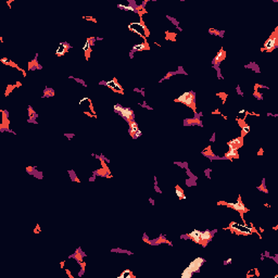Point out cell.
Segmentation results:
<instances>
[{
  "label": "cell",
  "mask_w": 278,
  "mask_h": 278,
  "mask_svg": "<svg viewBox=\"0 0 278 278\" xmlns=\"http://www.w3.org/2000/svg\"><path fill=\"white\" fill-rule=\"evenodd\" d=\"M114 110L116 112H118L120 115H122L124 119H127V120H129L131 116H133V111H131L130 109H128V108H123V107H121V105H119V104H116L115 107H114Z\"/></svg>",
  "instance_id": "obj_1"
},
{
  "label": "cell",
  "mask_w": 278,
  "mask_h": 278,
  "mask_svg": "<svg viewBox=\"0 0 278 278\" xmlns=\"http://www.w3.org/2000/svg\"><path fill=\"white\" fill-rule=\"evenodd\" d=\"M177 101L184 102V103L187 104L188 107H191V105H193V102H194V96H193L192 92H185L181 97H179L177 99Z\"/></svg>",
  "instance_id": "obj_2"
},
{
  "label": "cell",
  "mask_w": 278,
  "mask_h": 278,
  "mask_svg": "<svg viewBox=\"0 0 278 278\" xmlns=\"http://www.w3.org/2000/svg\"><path fill=\"white\" fill-rule=\"evenodd\" d=\"M276 46H277V37H276V35L274 34V36H272V37H270L269 39L266 40L265 45H264V48H265L266 50L270 51V50H273Z\"/></svg>",
  "instance_id": "obj_3"
},
{
  "label": "cell",
  "mask_w": 278,
  "mask_h": 278,
  "mask_svg": "<svg viewBox=\"0 0 278 278\" xmlns=\"http://www.w3.org/2000/svg\"><path fill=\"white\" fill-rule=\"evenodd\" d=\"M204 262V260L203 259H201V258H198V259H196L194 261H192L191 262V264L189 265V269L191 270V272L193 273V272H196V270H198L199 268H200V266L202 265V263Z\"/></svg>",
  "instance_id": "obj_4"
},
{
  "label": "cell",
  "mask_w": 278,
  "mask_h": 278,
  "mask_svg": "<svg viewBox=\"0 0 278 278\" xmlns=\"http://www.w3.org/2000/svg\"><path fill=\"white\" fill-rule=\"evenodd\" d=\"M201 232H202V231L193 230L191 233H189V237L191 238L193 241H196L197 243H202V240H201Z\"/></svg>",
  "instance_id": "obj_5"
},
{
  "label": "cell",
  "mask_w": 278,
  "mask_h": 278,
  "mask_svg": "<svg viewBox=\"0 0 278 278\" xmlns=\"http://www.w3.org/2000/svg\"><path fill=\"white\" fill-rule=\"evenodd\" d=\"M241 143H242V139H241V138H237V139H233V140L229 141L228 142V146H229L230 149L237 150L240 147V146H241Z\"/></svg>",
  "instance_id": "obj_6"
},
{
  "label": "cell",
  "mask_w": 278,
  "mask_h": 278,
  "mask_svg": "<svg viewBox=\"0 0 278 278\" xmlns=\"http://www.w3.org/2000/svg\"><path fill=\"white\" fill-rule=\"evenodd\" d=\"M138 130H139V129H138V125L136 124V122H134V121H129V133L134 136Z\"/></svg>",
  "instance_id": "obj_7"
},
{
  "label": "cell",
  "mask_w": 278,
  "mask_h": 278,
  "mask_svg": "<svg viewBox=\"0 0 278 278\" xmlns=\"http://www.w3.org/2000/svg\"><path fill=\"white\" fill-rule=\"evenodd\" d=\"M227 205H228V207H232V208L235 209V210H238V211H246V208H244V205H243L242 203H241V201H240V200H239V201H238L236 204H230V203H229V204H227Z\"/></svg>",
  "instance_id": "obj_8"
},
{
  "label": "cell",
  "mask_w": 278,
  "mask_h": 278,
  "mask_svg": "<svg viewBox=\"0 0 278 278\" xmlns=\"http://www.w3.org/2000/svg\"><path fill=\"white\" fill-rule=\"evenodd\" d=\"M210 238H211V232L209 230H205V231H202L201 232V240H202V242L209 240Z\"/></svg>",
  "instance_id": "obj_9"
},
{
  "label": "cell",
  "mask_w": 278,
  "mask_h": 278,
  "mask_svg": "<svg viewBox=\"0 0 278 278\" xmlns=\"http://www.w3.org/2000/svg\"><path fill=\"white\" fill-rule=\"evenodd\" d=\"M224 57H225V52H224V50H221L219 51V53L215 57V59H214V63H217V62H221L223 59H224Z\"/></svg>",
  "instance_id": "obj_10"
},
{
  "label": "cell",
  "mask_w": 278,
  "mask_h": 278,
  "mask_svg": "<svg viewBox=\"0 0 278 278\" xmlns=\"http://www.w3.org/2000/svg\"><path fill=\"white\" fill-rule=\"evenodd\" d=\"M226 157H227V158H237L238 157L237 150H235V149H229V151L226 153Z\"/></svg>",
  "instance_id": "obj_11"
},
{
  "label": "cell",
  "mask_w": 278,
  "mask_h": 278,
  "mask_svg": "<svg viewBox=\"0 0 278 278\" xmlns=\"http://www.w3.org/2000/svg\"><path fill=\"white\" fill-rule=\"evenodd\" d=\"M107 85H108V86H111V88H119V89H122V87H121L118 83H116V80H115V79L111 80V82H108Z\"/></svg>",
  "instance_id": "obj_12"
},
{
  "label": "cell",
  "mask_w": 278,
  "mask_h": 278,
  "mask_svg": "<svg viewBox=\"0 0 278 278\" xmlns=\"http://www.w3.org/2000/svg\"><path fill=\"white\" fill-rule=\"evenodd\" d=\"M68 49V46L65 45V43H61V46H60V48L58 49V51H57V53L58 54H64V52H65V50Z\"/></svg>",
  "instance_id": "obj_13"
},
{
  "label": "cell",
  "mask_w": 278,
  "mask_h": 278,
  "mask_svg": "<svg viewBox=\"0 0 278 278\" xmlns=\"http://www.w3.org/2000/svg\"><path fill=\"white\" fill-rule=\"evenodd\" d=\"M191 275H192V272H191V270H190L189 268H186V269H185V272L182 273L181 277H182V278H187V277H190Z\"/></svg>",
  "instance_id": "obj_14"
},
{
  "label": "cell",
  "mask_w": 278,
  "mask_h": 278,
  "mask_svg": "<svg viewBox=\"0 0 278 278\" xmlns=\"http://www.w3.org/2000/svg\"><path fill=\"white\" fill-rule=\"evenodd\" d=\"M176 194L179 197V198H185V196H184V192L181 191V189L179 187L176 188Z\"/></svg>",
  "instance_id": "obj_15"
},
{
  "label": "cell",
  "mask_w": 278,
  "mask_h": 278,
  "mask_svg": "<svg viewBox=\"0 0 278 278\" xmlns=\"http://www.w3.org/2000/svg\"><path fill=\"white\" fill-rule=\"evenodd\" d=\"M146 47H147V46H146L144 43H140V45H138V46H135L134 50H143Z\"/></svg>",
  "instance_id": "obj_16"
},
{
  "label": "cell",
  "mask_w": 278,
  "mask_h": 278,
  "mask_svg": "<svg viewBox=\"0 0 278 278\" xmlns=\"http://www.w3.org/2000/svg\"><path fill=\"white\" fill-rule=\"evenodd\" d=\"M84 50H85V51H88V50H89V42H87L86 45H85V47H84Z\"/></svg>",
  "instance_id": "obj_17"
},
{
  "label": "cell",
  "mask_w": 278,
  "mask_h": 278,
  "mask_svg": "<svg viewBox=\"0 0 278 278\" xmlns=\"http://www.w3.org/2000/svg\"><path fill=\"white\" fill-rule=\"evenodd\" d=\"M248 131H249V126H246V127L243 128V130H242V133H243V135H244V134H247V133H248Z\"/></svg>",
  "instance_id": "obj_18"
},
{
  "label": "cell",
  "mask_w": 278,
  "mask_h": 278,
  "mask_svg": "<svg viewBox=\"0 0 278 278\" xmlns=\"http://www.w3.org/2000/svg\"><path fill=\"white\" fill-rule=\"evenodd\" d=\"M140 135H141V131H140V130H138L137 133H136V134L134 135V137H139V136H140Z\"/></svg>",
  "instance_id": "obj_19"
}]
</instances>
